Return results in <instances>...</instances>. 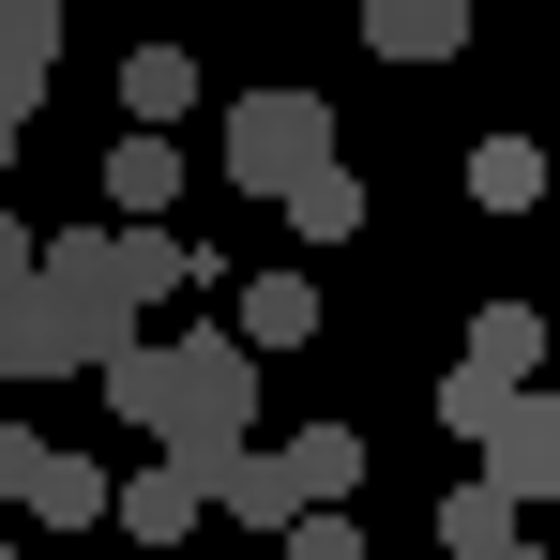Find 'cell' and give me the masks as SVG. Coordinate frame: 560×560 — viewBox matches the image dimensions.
I'll list each match as a JSON object with an SVG mask.
<instances>
[{
	"label": "cell",
	"instance_id": "ac0fdd59",
	"mask_svg": "<svg viewBox=\"0 0 560 560\" xmlns=\"http://www.w3.org/2000/svg\"><path fill=\"white\" fill-rule=\"evenodd\" d=\"M288 560H364V515H349V500H318V515L288 530Z\"/></svg>",
	"mask_w": 560,
	"mask_h": 560
},
{
	"label": "cell",
	"instance_id": "ffe728a7",
	"mask_svg": "<svg viewBox=\"0 0 560 560\" xmlns=\"http://www.w3.org/2000/svg\"><path fill=\"white\" fill-rule=\"evenodd\" d=\"M31 469H46V440H31V424H0V500H31Z\"/></svg>",
	"mask_w": 560,
	"mask_h": 560
},
{
	"label": "cell",
	"instance_id": "52a82bcc",
	"mask_svg": "<svg viewBox=\"0 0 560 560\" xmlns=\"http://www.w3.org/2000/svg\"><path fill=\"white\" fill-rule=\"evenodd\" d=\"M15 515H31V530H121V485H106V455H61V440H46V469H31Z\"/></svg>",
	"mask_w": 560,
	"mask_h": 560
},
{
	"label": "cell",
	"instance_id": "ba28073f",
	"mask_svg": "<svg viewBox=\"0 0 560 560\" xmlns=\"http://www.w3.org/2000/svg\"><path fill=\"white\" fill-rule=\"evenodd\" d=\"M469 378H500V394H530L546 378V303H469Z\"/></svg>",
	"mask_w": 560,
	"mask_h": 560
},
{
	"label": "cell",
	"instance_id": "603a6c76",
	"mask_svg": "<svg viewBox=\"0 0 560 560\" xmlns=\"http://www.w3.org/2000/svg\"><path fill=\"white\" fill-rule=\"evenodd\" d=\"M485 560H546V546H530V530H515V546H485Z\"/></svg>",
	"mask_w": 560,
	"mask_h": 560
},
{
	"label": "cell",
	"instance_id": "d4e9b609",
	"mask_svg": "<svg viewBox=\"0 0 560 560\" xmlns=\"http://www.w3.org/2000/svg\"><path fill=\"white\" fill-rule=\"evenodd\" d=\"M546 515H560V500H546Z\"/></svg>",
	"mask_w": 560,
	"mask_h": 560
},
{
	"label": "cell",
	"instance_id": "2e32d148",
	"mask_svg": "<svg viewBox=\"0 0 560 560\" xmlns=\"http://www.w3.org/2000/svg\"><path fill=\"white\" fill-rule=\"evenodd\" d=\"M349 228H364V183L349 167H318V183L288 197V243H349Z\"/></svg>",
	"mask_w": 560,
	"mask_h": 560
},
{
	"label": "cell",
	"instance_id": "9a60e30c",
	"mask_svg": "<svg viewBox=\"0 0 560 560\" xmlns=\"http://www.w3.org/2000/svg\"><path fill=\"white\" fill-rule=\"evenodd\" d=\"M243 334H258V349H303V334H318V288H303V273H258V288H243Z\"/></svg>",
	"mask_w": 560,
	"mask_h": 560
},
{
	"label": "cell",
	"instance_id": "9c48e42d",
	"mask_svg": "<svg viewBox=\"0 0 560 560\" xmlns=\"http://www.w3.org/2000/svg\"><path fill=\"white\" fill-rule=\"evenodd\" d=\"M197 515H212V485H197L183 455H152V469H121V546H183Z\"/></svg>",
	"mask_w": 560,
	"mask_h": 560
},
{
	"label": "cell",
	"instance_id": "277c9868",
	"mask_svg": "<svg viewBox=\"0 0 560 560\" xmlns=\"http://www.w3.org/2000/svg\"><path fill=\"white\" fill-rule=\"evenodd\" d=\"M106 349H137V334L106 318L92 288H61V273H31L15 303H0V378H92Z\"/></svg>",
	"mask_w": 560,
	"mask_h": 560
},
{
	"label": "cell",
	"instance_id": "d6986e66",
	"mask_svg": "<svg viewBox=\"0 0 560 560\" xmlns=\"http://www.w3.org/2000/svg\"><path fill=\"white\" fill-rule=\"evenodd\" d=\"M46 273V243H31V228H15V212H0V303H15V288Z\"/></svg>",
	"mask_w": 560,
	"mask_h": 560
},
{
	"label": "cell",
	"instance_id": "7a4b0ae2",
	"mask_svg": "<svg viewBox=\"0 0 560 560\" xmlns=\"http://www.w3.org/2000/svg\"><path fill=\"white\" fill-rule=\"evenodd\" d=\"M46 273H61V288H92L106 318L137 334V318H152V303H183L212 258H197L167 212H92V228H46Z\"/></svg>",
	"mask_w": 560,
	"mask_h": 560
},
{
	"label": "cell",
	"instance_id": "8fae6325",
	"mask_svg": "<svg viewBox=\"0 0 560 560\" xmlns=\"http://www.w3.org/2000/svg\"><path fill=\"white\" fill-rule=\"evenodd\" d=\"M364 46H378V61H455L469 0H364Z\"/></svg>",
	"mask_w": 560,
	"mask_h": 560
},
{
	"label": "cell",
	"instance_id": "30bf717a",
	"mask_svg": "<svg viewBox=\"0 0 560 560\" xmlns=\"http://www.w3.org/2000/svg\"><path fill=\"white\" fill-rule=\"evenodd\" d=\"M183 197V137L167 121H121V152H106V212H167Z\"/></svg>",
	"mask_w": 560,
	"mask_h": 560
},
{
	"label": "cell",
	"instance_id": "4fadbf2b",
	"mask_svg": "<svg viewBox=\"0 0 560 560\" xmlns=\"http://www.w3.org/2000/svg\"><path fill=\"white\" fill-rule=\"evenodd\" d=\"M469 212H546V137H485L469 152Z\"/></svg>",
	"mask_w": 560,
	"mask_h": 560
},
{
	"label": "cell",
	"instance_id": "44dd1931",
	"mask_svg": "<svg viewBox=\"0 0 560 560\" xmlns=\"http://www.w3.org/2000/svg\"><path fill=\"white\" fill-rule=\"evenodd\" d=\"M61 15H77V0H0V31H61Z\"/></svg>",
	"mask_w": 560,
	"mask_h": 560
},
{
	"label": "cell",
	"instance_id": "5b68a950",
	"mask_svg": "<svg viewBox=\"0 0 560 560\" xmlns=\"http://www.w3.org/2000/svg\"><path fill=\"white\" fill-rule=\"evenodd\" d=\"M212 515H243V530H303V515H318V485H303V455H258V440H243V455H228V485H212Z\"/></svg>",
	"mask_w": 560,
	"mask_h": 560
},
{
	"label": "cell",
	"instance_id": "e0dca14e",
	"mask_svg": "<svg viewBox=\"0 0 560 560\" xmlns=\"http://www.w3.org/2000/svg\"><path fill=\"white\" fill-rule=\"evenodd\" d=\"M288 455H303V485H318V500H364V440H349V424H303Z\"/></svg>",
	"mask_w": 560,
	"mask_h": 560
},
{
	"label": "cell",
	"instance_id": "7402d4cb",
	"mask_svg": "<svg viewBox=\"0 0 560 560\" xmlns=\"http://www.w3.org/2000/svg\"><path fill=\"white\" fill-rule=\"evenodd\" d=\"M15 137H31V106H15V92H0V167H15Z\"/></svg>",
	"mask_w": 560,
	"mask_h": 560
},
{
	"label": "cell",
	"instance_id": "5bb4252c",
	"mask_svg": "<svg viewBox=\"0 0 560 560\" xmlns=\"http://www.w3.org/2000/svg\"><path fill=\"white\" fill-rule=\"evenodd\" d=\"M121 121H197V61L183 46H137L121 61Z\"/></svg>",
	"mask_w": 560,
	"mask_h": 560
},
{
	"label": "cell",
	"instance_id": "3957f363",
	"mask_svg": "<svg viewBox=\"0 0 560 560\" xmlns=\"http://www.w3.org/2000/svg\"><path fill=\"white\" fill-rule=\"evenodd\" d=\"M318 167H349V152H334V106L303 92V77H273V92L228 106V197H273V212H288Z\"/></svg>",
	"mask_w": 560,
	"mask_h": 560
},
{
	"label": "cell",
	"instance_id": "6da1fadb",
	"mask_svg": "<svg viewBox=\"0 0 560 560\" xmlns=\"http://www.w3.org/2000/svg\"><path fill=\"white\" fill-rule=\"evenodd\" d=\"M258 364H273V349L212 318V334H137V349H106L92 378H106V409H121L152 455H183L197 485H228V455L258 440Z\"/></svg>",
	"mask_w": 560,
	"mask_h": 560
},
{
	"label": "cell",
	"instance_id": "8992f818",
	"mask_svg": "<svg viewBox=\"0 0 560 560\" xmlns=\"http://www.w3.org/2000/svg\"><path fill=\"white\" fill-rule=\"evenodd\" d=\"M485 469H500L515 500H560V394H546V378H530V394L485 424Z\"/></svg>",
	"mask_w": 560,
	"mask_h": 560
},
{
	"label": "cell",
	"instance_id": "7c38bea8",
	"mask_svg": "<svg viewBox=\"0 0 560 560\" xmlns=\"http://www.w3.org/2000/svg\"><path fill=\"white\" fill-rule=\"evenodd\" d=\"M515 515H530V500H515L500 469H469V485H440V560H485V546H515Z\"/></svg>",
	"mask_w": 560,
	"mask_h": 560
},
{
	"label": "cell",
	"instance_id": "cb8c5ba5",
	"mask_svg": "<svg viewBox=\"0 0 560 560\" xmlns=\"http://www.w3.org/2000/svg\"><path fill=\"white\" fill-rule=\"evenodd\" d=\"M0 560H31V546H0Z\"/></svg>",
	"mask_w": 560,
	"mask_h": 560
}]
</instances>
